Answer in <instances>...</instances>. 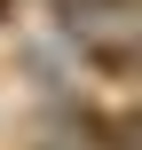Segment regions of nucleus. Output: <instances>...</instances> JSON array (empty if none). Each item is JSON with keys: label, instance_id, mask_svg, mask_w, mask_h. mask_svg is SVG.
I'll use <instances>...</instances> for the list:
<instances>
[{"label": "nucleus", "instance_id": "nucleus-1", "mask_svg": "<svg viewBox=\"0 0 142 150\" xmlns=\"http://www.w3.org/2000/svg\"><path fill=\"white\" fill-rule=\"evenodd\" d=\"M63 127H71L79 142H95V150H142L134 119H126V111H103V103H71V111H63Z\"/></svg>", "mask_w": 142, "mask_h": 150}, {"label": "nucleus", "instance_id": "nucleus-2", "mask_svg": "<svg viewBox=\"0 0 142 150\" xmlns=\"http://www.w3.org/2000/svg\"><path fill=\"white\" fill-rule=\"evenodd\" d=\"M79 63H95L103 79H134V40H79Z\"/></svg>", "mask_w": 142, "mask_h": 150}]
</instances>
